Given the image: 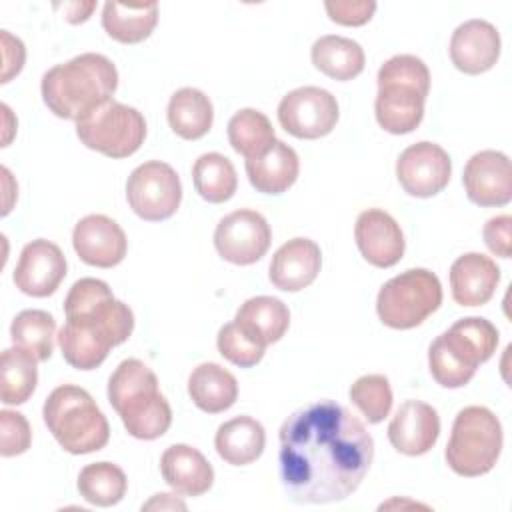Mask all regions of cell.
Instances as JSON below:
<instances>
[{
  "instance_id": "obj_1",
  "label": "cell",
  "mask_w": 512,
  "mask_h": 512,
  "mask_svg": "<svg viewBox=\"0 0 512 512\" xmlns=\"http://www.w3.org/2000/svg\"><path fill=\"white\" fill-rule=\"evenodd\" d=\"M278 472L288 498L328 504L348 498L374 458V440L362 420L334 400L292 412L278 432Z\"/></svg>"
},
{
  "instance_id": "obj_2",
  "label": "cell",
  "mask_w": 512,
  "mask_h": 512,
  "mask_svg": "<svg viewBox=\"0 0 512 512\" xmlns=\"http://www.w3.org/2000/svg\"><path fill=\"white\" fill-rule=\"evenodd\" d=\"M64 314L58 344L64 360L76 370L98 368L108 352L126 342L134 330L128 304L116 300L110 286L98 278H80L72 284Z\"/></svg>"
},
{
  "instance_id": "obj_3",
  "label": "cell",
  "mask_w": 512,
  "mask_h": 512,
  "mask_svg": "<svg viewBox=\"0 0 512 512\" xmlns=\"http://www.w3.org/2000/svg\"><path fill=\"white\" fill-rule=\"evenodd\" d=\"M118 88V70L110 58L84 52L44 72L40 92L52 114L64 120H80L96 106L112 100Z\"/></svg>"
},
{
  "instance_id": "obj_4",
  "label": "cell",
  "mask_w": 512,
  "mask_h": 512,
  "mask_svg": "<svg viewBox=\"0 0 512 512\" xmlns=\"http://www.w3.org/2000/svg\"><path fill=\"white\" fill-rule=\"evenodd\" d=\"M108 400L126 432L138 440H154L172 424V410L158 390L156 374L138 358L122 360L108 380Z\"/></svg>"
},
{
  "instance_id": "obj_5",
  "label": "cell",
  "mask_w": 512,
  "mask_h": 512,
  "mask_svg": "<svg viewBox=\"0 0 512 512\" xmlns=\"http://www.w3.org/2000/svg\"><path fill=\"white\" fill-rule=\"evenodd\" d=\"M496 346L498 330L490 320L460 318L430 344V374L444 388H462L474 378L476 368L492 358Z\"/></svg>"
},
{
  "instance_id": "obj_6",
  "label": "cell",
  "mask_w": 512,
  "mask_h": 512,
  "mask_svg": "<svg viewBox=\"0 0 512 512\" xmlns=\"http://www.w3.org/2000/svg\"><path fill=\"white\" fill-rule=\"evenodd\" d=\"M42 418L54 440L70 454L98 452L108 444V420L88 390L80 386L54 388L44 402Z\"/></svg>"
},
{
  "instance_id": "obj_7",
  "label": "cell",
  "mask_w": 512,
  "mask_h": 512,
  "mask_svg": "<svg viewBox=\"0 0 512 512\" xmlns=\"http://www.w3.org/2000/svg\"><path fill=\"white\" fill-rule=\"evenodd\" d=\"M502 444L504 434L496 414L486 406H466L452 422L444 458L452 472L474 478L496 466Z\"/></svg>"
},
{
  "instance_id": "obj_8",
  "label": "cell",
  "mask_w": 512,
  "mask_h": 512,
  "mask_svg": "<svg viewBox=\"0 0 512 512\" xmlns=\"http://www.w3.org/2000/svg\"><path fill=\"white\" fill-rule=\"evenodd\" d=\"M442 304V284L426 268H410L382 284L376 312L384 326L410 330L422 324Z\"/></svg>"
},
{
  "instance_id": "obj_9",
  "label": "cell",
  "mask_w": 512,
  "mask_h": 512,
  "mask_svg": "<svg viewBox=\"0 0 512 512\" xmlns=\"http://www.w3.org/2000/svg\"><path fill=\"white\" fill-rule=\"evenodd\" d=\"M76 136L108 158H128L144 144L146 120L136 108L106 100L76 122Z\"/></svg>"
},
{
  "instance_id": "obj_10",
  "label": "cell",
  "mask_w": 512,
  "mask_h": 512,
  "mask_svg": "<svg viewBox=\"0 0 512 512\" xmlns=\"http://www.w3.org/2000/svg\"><path fill=\"white\" fill-rule=\"evenodd\" d=\"M126 200L136 216L160 222L176 214L182 200V184L176 170L160 160H148L132 170L126 180Z\"/></svg>"
},
{
  "instance_id": "obj_11",
  "label": "cell",
  "mask_w": 512,
  "mask_h": 512,
  "mask_svg": "<svg viewBox=\"0 0 512 512\" xmlns=\"http://www.w3.org/2000/svg\"><path fill=\"white\" fill-rule=\"evenodd\" d=\"M338 116L336 98L320 86L294 88L278 104L280 126L302 140H316L330 134Z\"/></svg>"
},
{
  "instance_id": "obj_12",
  "label": "cell",
  "mask_w": 512,
  "mask_h": 512,
  "mask_svg": "<svg viewBox=\"0 0 512 512\" xmlns=\"http://www.w3.org/2000/svg\"><path fill=\"white\" fill-rule=\"evenodd\" d=\"M272 242L266 218L250 208L226 214L214 230L216 252L230 264L248 266L258 262Z\"/></svg>"
},
{
  "instance_id": "obj_13",
  "label": "cell",
  "mask_w": 512,
  "mask_h": 512,
  "mask_svg": "<svg viewBox=\"0 0 512 512\" xmlns=\"http://www.w3.org/2000/svg\"><path fill=\"white\" fill-rule=\"evenodd\" d=\"M452 174L448 152L434 142L422 140L406 150L396 160V178L406 194L430 198L446 188Z\"/></svg>"
},
{
  "instance_id": "obj_14",
  "label": "cell",
  "mask_w": 512,
  "mask_h": 512,
  "mask_svg": "<svg viewBox=\"0 0 512 512\" xmlns=\"http://www.w3.org/2000/svg\"><path fill=\"white\" fill-rule=\"evenodd\" d=\"M470 202L478 206H504L512 200V166L504 152L480 150L470 156L462 172Z\"/></svg>"
},
{
  "instance_id": "obj_15",
  "label": "cell",
  "mask_w": 512,
  "mask_h": 512,
  "mask_svg": "<svg viewBox=\"0 0 512 512\" xmlns=\"http://www.w3.org/2000/svg\"><path fill=\"white\" fill-rule=\"evenodd\" d=\"M64 276L66 258L54 242L36 238L24 244L14 270V284L20 292L34 298L50 296L58 290Z\"/></svg>"
},
{
  "instance_id": "obj_16",
  "label": "cell",
  "mask_w": 512,
  "mask_h": 512,
  "mask_svg": "<svg viewBox=\"0 0 512 512\" xmlns=\"http://www.w3.org/2000/svg\"><path fill=\"white\" fill-rule=\"evenodd\" d=\"M72 246L82 262L96 268H112L124 260L128 240L116 220L104 214H88L76 222Z\"/></svg>"
},
{
  "instance_id": "obj_17",
  "label": "cell",
  "mask_w": 512,
  "mask_h": 512,
  "mask_svg": "<svg viewBox=\"0 0 512 512\" xmlns=\"http://www.w3.org/2000/svg\"><path fill=\"white\" fill-rule=\"evenodd\" d=\"M354 238L364 260L376 268H390L404 256L406 240L400 224L380 208H368L358 214Z\"/></svg>"
},
{
  "instance_id": "obj_18",
  "label": "cell",
  "mask_w": 512,
  "mask_h": 512,
  "mask_svg": "<svg viewBox=\"0 0 512 512\" xmlns=\"http://www.w3.org/2000/svg\"><path fill=\"white\" fill-rule=\"evenodd\" d=\"M440 436L436 408L422 400H406L388 424L390 444L406 456H422L434 448Z\"/></svg>"
},
{
  "instance_id": "obj_19",
  "label": "cell",
  "mask_w": 512,
  "mask_h": 512,
  "mask_svg": "<svg viewBox=\"0 0 512 512\" xmlns=\"http://www.w3.org/2000/svg\"><path fill=\"white\" fill-rule=\"evenodd\" d=\"M500 56V34L494 24L482 18L462 22L450 38V60L464 74L490 70Z\"/></svg>"
},
{
  "instance_id": "obj_20",
  "label": "cell",
  "mask_w": 512,
  "mask_h": 512,
  "mask_svg": "<svg viewBox=\"0 0 512 512\" xmlns=\"http://www.w3.org/2000/svg\"><path fill=\"white\" fill-rule=\"evenodd\" d=\"M322 266L320 246L310 238H292L272 256L268 278L284 292H298L310 286Z\"/></svg>"
},
{
  "instance_id": "obj_21",
  "label": "cell",
  "mask_w": 512,
  "mask_h": 512,
  "mask_svg": "<svg viewBox=\"0 0 512 512\" xmlns=\"http://www.w3.org/2000/svg\"><path fill=\"white\" fill-rule=\"evenodd\" d=\"M426 92L412 84L384 80L378 82L374 112L380 128L390 134H408L416 130L424 118Z\"/></svg>"
},
{
  "instance_id": "obj_22",
  "label": "cell",
  "mask_w": 512,
  "mask_h": 512,
  "mask_svg": "<svg viewBox=\"0 0 512 512\" xmlns=\"http://www.w3.org/2000/svg\"><path fill=\"white\" fill-rule=\"evenodd\" d=\"M500 282V268L490 256L466 252L450 266L452 298L460 306H482L492 296Z\"/></svg>"
},
{
  "instance_id": "obj_23",
  "label": "cell",
  "mask_w": 512,
  "mask_h": 512,
  "mask_svg": "<svg viewBox=\"0 0 512 512\" xmlns=\"http://www.w3.org/2000/svg\"><path fill=\"white\" fill-rule=\"evenodd\" d=\"M160 472L164 482L184 496H202L214 482L212 464L188 444L168 446L160 456Z\"/></svg>"
},
{
  "instance_id": "obj_24",
  "label": "cell",
  "mask_w": 512,
  "mask_h": 512,
  "mask_svg": "<svg viewBox=\"0 0 512 512\" xmlns=\"http://www.w3.org/2000/svg\"><path fill=\"white\" fill-rule=\"evenodd\" d=\"M298 172V154L282 140H274L268 150L246 160L248 180L262 194L286 192L296 182Z\"/></svg>"
},
{
  "instance_id": "obj_25",
  "label": "cell",
  "mask_w": 512,
  "mask_h": 512,
  "mask_svg": "<svg viewBox=\"0 0 512 512\" xmlns=\"http://www.w3.org/2000/svg\"><path fill=\"white\" fill-rule=\"evenodd\" d=\"M218 456L232 466H246L260 458L266 446L264 426L252 416H236L218 426L214 436Z\"/></svg>"
},
{
  "instance_id": "obj_26",
  "label": "cell",
  "mask_w": 512,
  "mask_h": 512,
  "mask_svg": "<svg viewBox=\"0 0 512 512\" xmlns=\"http://www.w3.org/2000/svg\"><path fill=\"white\" fill-rule=\"evenodd\" d=\"M188 394L202 412L218 414L236 402L238 382L224 366L202 362L188 376Z\"/></svg>"
},
{
  "instance_id": "obj_27",
  "label": "cell",
  "mask_w": 512,
  "mask_h": 512,
  "mask_svg": "<svg viewBox=\"0 0 512 512\" xmlns=\"http://www.w3.org/2000/svg\"><path fill=\"white\" fill-rule=\"evenodd\" d=\"M310 58L316 70L334 80H352L364 70V50L362 46L346 36L326 34L320 36L310 50Z\"/></svg>"
},
{
  "instance_id": "obj_28",
  "label": "cell",
  "mask_w": 512,
  "mask_h": 512,
  "mask_svg": "<svg viewBox=\"0 0 512 512\" xmlns=\"http://www.w3.org/2000/svg\"><path fill=\"white\" fill-rule=\"evenodd\" d=\"M166 116L174 134L184 140H198L212 128L214 108L202 90L186 86L170 96Z\"/></svg>"
},
{
  "instance_id": "obj_29",
  "label": "cell",
  "mask_w": 512,
  "mask_h": 512,
  "mask_svg": "<svg viewBox=\"0 0 512 512\" xmlns=\"http://www.w3.org/2000/svg\"><path fill=\"white\" fill-rule=\"evenodd\" d=\"M158 24V4H122L106 2L102 8V28L110 38L122 44L146 40Z\"/></svg>"
},
{
  "instance_id": "obj_30",
  "label": "cell",
  "mask_w": 512,
  "mask_h": 512,
  "mask_svg": "<svg viewBox=\"0 0 512 512\" xmlns=\"http://www.w3.org/2000/svg\"><path fill=\"white\" fill-rule=\"evenodd\" d=\"M234 322H238L246 332L268 346L286 334L290 326V312L280 298L254 296L236 310Z\"/></svg>"
},
{
  "instance_id": "obj_31",
  "label": "cell",
  "mask_w": 512,
  "mask_h": 512,
  "mask_svg": "<svg viewBox=\"0 0 512 512\" xmlns=\"http://www.w3.org/2000/svg\"><path fill=\"white\" fill-rule=\"evenodd\" d=\"M2 402L8 406L24 404L36 390L40 362L22 346H12L2 352Z\"/></svg>"
},
{
  "instance_id": "obj_32",
  "label": "cell",
  "mask_w": 512,
  "mask_h": 512,
  "mask_svg": "<svg viewBox=\"0 0 512 512\" xmlns=\"http://www.w3.org/2000/svg\"><path fill=\"white\" fill-rule=\"evenodd\" d=\"M192 180L196 192L212 204L230 200L238 188L234 164L220 152H206L198 156L192 166Z\"/></svg>"
},
{
  "instance_id": "obj_33",
  "label": "cell",
  "mask_w": 512,
  "mask_h": 512,
  "mask_svg": "<svg viewBox=\"0 0 512 512\" xmlns=\"http://www.w3.org/2000/svg\"><path fill=\"white\" fill-rule=\"evenodd\" d=\"M128 488L126 474L120 466L112 462H92L86 464L78 474L80 496L94 506H114L118 504Z\"/></svg>"
},
{
  "instance_id": "obj_34",
  "label": "cell",
  "mask_w": 512,
  "mask_h": 512,
  "mask_svg": "<svg viewBox=\"0 0 512 512\" xmlns=\"http://www.w3.org/2000/svg\"><path fill=\"white\" fill-rule=\"evenodd\" d=\"M274 140V128L260 110L242 108L228 122V142L246 160L268 150Z\"/></svg>"
},
{
  "instance_id": "obj_35",
  "label": "cell",
  "mask_w": 512,
  "mask_h": 512,
  "mask_svg": "<svg viewBox=\"0 0 512 512\" xmlns=\"http://www.w3.org/2000/svg\"><path fill=\"white\" fill-rule=\"evenodd\" d=\"M56 320L46 310H22L10 324V338L16 346L32 352L40 362L48 360L54 352Z\"/></svg>"
},
{
  "instance_id": "obj_36",
  "label": "cell",
  "mask_w": 512,
  "mask_h": 512,
  "mask_svg": "<svg viewBox=\"0 0 512 512\" xmlns=\"http://www.w3.org/2000/svg\"><path fill=\"white\" fill-rule=\"evenodd\" d=\"M352 404L370 424L382 422L392 410V388L384 374H364L348 390Z\"/></svg>"
},
{
  "instance_id": "obj_37",
  "label": "cell",
  "mask_w": 512,
  "mask_h": 512,
  "mask_svg": "<svg viewBox=\"0 0 512 512\" xmlns=\"http://www.w3.org/2000/svg\"><path fill=\"white\" fill-rule=\"evenodd\" d=\"M216 346L218 352L238 368L256 366L266 350V346L246 332L238 322H228L218 330Z\"/></svg>"
},
{
  "instance_id": "obj_38",
  "label": "cell",
  "mask_w": 512,
  "mask_h": 512,
  "mask_svg": "<svg viewBox=\"0 0 512 512\" xmlns=\"http://www.w3.org/2000/svg\"><path fill=\"white\" fill-rule=\"evenodd\" d=\"M0 454L4 458L24 454L32 442V430L24 414L14 410L0 412Z\"/></svg>"
},
{
  "instance_id": "obj_39",
  "label": "cell",
  "mask_w": 512,
  "mask_h": 512,
  "mask_svg": "<svg viewBox=\"0 0 512 512\" xmlns=\"http://www.w3.org/2000/svg\"><path fill=\"white\" fill-rule=\"evenodd\" d=\"M324 8L332 22L342 26H362L376 12V2L354 0V2H324Z\"/></svg>"
},
{
  "instance_id": "obj_40",
  "label": "cell",
  "mask_w": 512,
  "mask_h": 512,
  "mask_svg": "<svg viewBox=\"0 0 512 512\" xmlns=\"http://www.w3.org/2000/svg\"><path fill=\"white\" fill-rule=\"evenodd\" d=\"M510 226H512V218L508 214H500V216L490 218L482 228L484 244L488 246V250L492 254L500 256V258H510V254H512Z\"/></svg>"
},
{
  "instance_id": "obj_41",
  "label": "cell",
  "mask_w": 512,
  "mask_h": 512,
  "mask_svg": "<svg viewBox=\"0 0 512 512\" xmlns=\"http://www.w3.org/2000/svg\"><path fill=\"white\" fill-rule=\"evenodd\" d=\"M2 52H4V72L0 82H8L12 76H16L22 70L26 50L20 38L12 36L8 30H2Z\"/></svg>"
},
{
  "instance_id": "obj_42",
  "label": "cell",
  "mask_w": 512,
  "mask_h": 512,
  "mask_svg": "<svg viewBox=\"0 0 512 512\" xmlns=\"http://www.w3.org/2000/svg\"><path fill=\"white\" fill-rule=\"evenodd\" d=\"M96 8V2H70V4H64V18L72 24H78V22H84L90 18L92 10Z\"/></svg>"
},
{
  "instance_id": "obj_43",
  "label": "cell",
  "mask_w": 512,
  "mask_h": 512,
  "mask_svg": "<svg viewBox=\"0 0 512 512\" xmlns=\"http://www.w3.org/2000/svg\"><path fill=\"white\" fill-rule=\"evenodd\" d=\"M150 508H180L184 510L186 504L182 500H176L172 494H154V498L146 504H142V510H150Z\"/></svg>"
}]
</instances>
